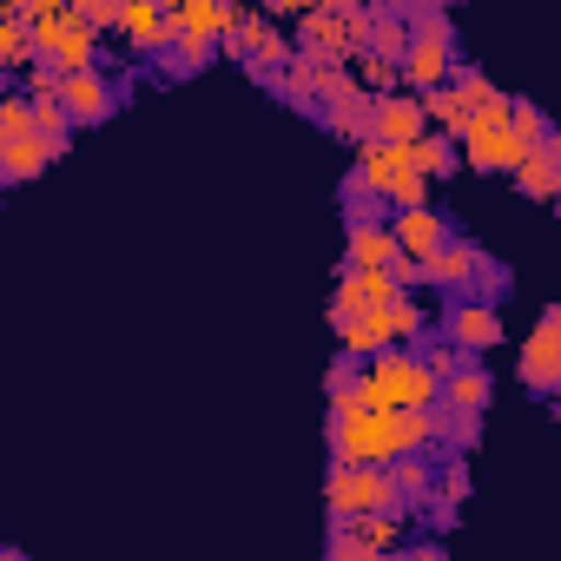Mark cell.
<instances>
[{
    "label": "cell",
    "instance_id": "cell-7",
    "mask_svg": "<svg viewBox=\"0 0 561 561\" xmlns=\"http://www.w3.org/2000/svg\"><path fill=\"white\" fill-rule=\"evenodd\" d=\"M410 27H416V41L403 54V87L430 93L456 73V27H449L443 8H423V0H410Z\"/></svg>",
    "mask_w": 561,
    "mask_h": 561
},
{
    "label": "cell",
    "instance_id": "cell-31",
    "mask_svg": "<svg viewBox=\"0 0 561 561\" xmlns=\"http://www.w3.org/2000/svg\"><path fill=\"white\" fill-rule=\"evenodd\" d=\"M515 126H522V133H528V146H535V139H548V133H554V126H548V113H541V106H528V100H515Z\"/></svg>",
    "mask_w": 561,
    "mask_h": 561
},
{
    "label": "cell",
    "instance_id": "cell-37",
    "mask_svg": "<svg viewBox=\"0 0 561 561\" xmlns=\"http://www.w3.org/2000/svg\"><path fill=\"white\" fill-rule=\"evenodd\" d=\"M554 211H561V198H554Z\"/></svg>",
    "mask_w": 561,
    "mask_h": 561
},
{
    "label": "cell",
    "instance_id": "cell-33",
    "mask_svg": "<svg viewBox=\"0 0 561 561\" xmlns=\"http://www.w3.org/2000/svg\"><path fill=\"white\" fill-rule=\"evenodd\" d=\"M264 14H311V8H324V0H257Z\"/></svg>",
    "mask_w": 561,
    "mask_h": 561
},
{
    "label": "cell",
    "instance_id": "cell-5",
    "mask_svg": "<svg viewBox=\"0 0 561 561\" xmlns=\"http://www.w3.org/2000/svg\"><path fill=\"white\" fill-rule=\"evenodd\" d=\"M324 508H331V522H357V515H410V502H403L390 462H331Z\"/></svg>",
    "mask_w": 561,
    "mask_h": 561
},
{
    "label": "cell",
    "instance_id": "cell-29",
    "mask_svg": "<svg viewBox=\"0 0 561 561\" xmlns=\"http://www.w3.org/2000/svg\"><path fill=\"white\" fill-rule=\"evenodd\" d=\"M351 67H357V80H364V87H377V93L403 87V60H383V54H370V47H364V54H357Z\"/></svg>",
    "mask_w": 561,
    "mask_h": 561
},
{
    "label": "cell",
    "instance_id": "cell-24",
    "mask_svg": "<svg viewBox=\"0 0 561 561\" xmlns=\"http://www.w3.org/2000/svg\"><path fill=\"white\" fill-rule=\"evenodd\" d=\"M390 469H397V489H403L410 515H423L430 495H436V469H430V456H403V462H390Z\"/></svg>",
    "mask_w": 561,
    "mask_h": 561
},
{
    "label": "cell",
    "instance_id": "cell-26",
    "mask_svg": "<svg viewBox=\"0 0 561 561\" xmlns=\"http://www.w3.org/2000/svg\"><path fill=\"white\" fill-rule=\"evenodd\" d=\"M416 159H423V172H430V179H449V172L462 165V146H456V133L430 126V133L416 139Z\"/></svg>",
    "mask_w": 561,
    "mask_h": 561
},
{
    "label": "cell",
    "instance_id": "cell-11",
    "mask_svg": "<svg viewBox=\"0 0 561 561\" xmlns=\"http://www.w3.org/2000/svg\"><path fill=\"white\" fill-rule=\"evenodd\" d=\"M410 298V285L397 277V264H344L337 291H331V318H357V311H383Z\"/></svg>",
    "mask_w": 561,
    "mask_h": 561
},
{
    "label": "cell",
    "instance_id": "cell-34",
    "mask_svg": "<svg viewBox=\"0 0 561 561\" xmlns=\"http://www.w3.org/2000/svg\"><path fill=\"white\" fill-rule=\"evenodd\" d=\"M179 8H185V0H165V14H179Z\"/></svg>",
    "mask_w": 561,
    "mask_h": 561
},
{
    "label": "cell",
    "instance_id": "cell-1",
    "mask_svg": "<svg viewBox=\"0 0 561 561\" xmlns=\"http://www.w3.org/2000/svg\"><path fill=\"white\" fill-rule=\"evenodd\" d=\"M443 403L397 410V403H331V462H403L443 436Z\"/></svg>",
    "mask_w": 561,
    "mask_h": 561
},
{
    "label": "cell",
    "instance_id": "cell-12",
    "mask_svg": "<svg viewBox=\"0 0 561 561\" xmlns=\"http://www.w3.org/2000/svg\"><path fill=\"white\" fill-rule=\"evenodd\" d=\"M443 337L462 344V351H495L502 344V305L482 298V291H449L443 298Z\"/></svg>",
    "mask_w": 561,
    "mask_h": 561
},
{
    "label": "cell",
    "instance_id": "cell-21",
    "mask_svg": "<svg viewBox=\"0 0 561 561\" xmlns=\"http://www.w3.org/2000/svg\"><path fill=\"white\" fill-rule=\"evenodd\" d=\"M264 34H271V21H264V8H238V21L225 27V41H218V47H225V54H231L238 67H251V54L264 47Z\"/></svg>",
    "mask_w": 561,
    "mask_h": 561
},
{
    "label": "cell",
    "instance_id": "cell-4",
    "mask_svg": "<svg viewBox=\"0 0 561 561\" xmlns=\"http://www.w3.org/2000/svg\"><path fill=\"white\" fill-rule=\"evenodd\" d=\"M456 146H462V165H476V172H515L522 152H528V133L515 126V100H508V93L482 100V106L456 126Z\"/></svg>",
    "mask_w": 561,
    "mask_h": 561
},
{
    "label": "cell",
    "instance_id": "cell-22",
    "mask_svg": "<svg viewBox=\"0 0 561 561\" xmlns=\"http://www.w3.org/2000/svg\"><path fill=\"white\" fill-rule=\"evenodd\" d=\"M211 47H218V41L192 34V27H185V21L172 14V47L159 54V67H165V73H192V67H205V60H211Z\"/></svg>",
    "mask_w": 561,
    "mask_h": 561
},
{
    "label": "cell",
    "instance_id": "cell-3",
    "mask_svg": "<svg viewBox=\"0 0 561 561\" xmlns=\"http://www.w3.org/2000/svg\"><path fill=\"white\" fill-rule=\"evenodd\" d=\"M331 403H397V410H430V403H443V377L430 370V357L390 344V351H370L364 370H357Z\"/></svg>",
    "mask_w": 561,
    "mask_h": 561
},
{
    "label": "cell",
    "instance_id": "cell-6",
    "mask_svg": "<svg viewBox=\"0 0 561 561\" xmlns=\"http://www.w3.org/2000/svg\"><path fill=\"white\" fill-rule=\"evenodd\" d=\"M54 159H60V152H54V139L41 133L27 87H14L8 100H0V179H8V185H34Z\"/></svg>",
    "mask_w": 561,
    "mask_h": 561
},
{
    "label": "cell",
    "instance_id": "cell-19",
    "mask_svg": "<svg viewBox=\"0 0 561 561\" xmlns=\"http://www.w3.org/2000/svg\"><path fill=\"white\" fill-rule=\"evenodd\" d=\"M403 244L390 231V218H351V244H344V264H397Z\"/></svg>",
    "mask_w": 561,
    "mask_h": 561
},
{
    "label": "cell",
    "instance_id": "cell-25",
    "mask_svg": "<svg viewBox=\"0 0 561 561\" xmlns=\"http://www.w3.org/2000/svg\"><path fill=\"white\" fill-rule=\"evenodd\" d=\"M469 495V462H462V449L443 462V476H436V495H430V515L436 522H456V502Z\"/></svg>",
    "mask_w": 561,
    "mask_h": 561
},
{
    "label": "cell",
    "instance_id": "cell-35",
    "mask_svg": "<svg viewBox=\"0 0 561 561\" xmlns=\"http://www.w3.org/2000/svg\"><path fill=\"white\" fill-rule=\"evenodd\" d=\"M423 8H449V0H423Z\"/></svg>",
    "mask_w": 561,
    "mask_h": 561
},
{
    "label": "cell",
    "instance_id": "cell-36",
    "mask_svg": "<svg viewBox=\"0 0 561 561\" xmlns=\"http://www.w3.org/2000/svg\"><path fill=\"white\" fill-rule=\"evenodd\" d=\"M554 410H561V383H554Z\"/></svg>",
    "mask_w": 561,
    "mask_h": 561
},
{
    "label": "cell",
    "instance_id": "cell-15",
    "mask_svg": "<svg viewBox=\"0 0 561 561\" xmlns=\"http://www.w3.org/2000/svg\"><path fill=\"white\" fill-rule=\"evenodd\" d=\"M113 34H126L133 54H165V47H172V14H165V0H119Z\"/></svg>",
    "mask_w": 561,
    "mask_h": 561
},
{
    "label": "cell",
    "instance_id": "cell-16",
    "mask_svg": "<svg viewBox=\"0 0 561 561\" xmlns=\"http://www.w3.org/2000/svg\"><path fill=\"white\" fill-rule=\"evenodd\" d=\"M60 100H67V113H73L80 126H100V119H113V106H119V93H113V80H106L100 67L60 73Z\"/></svg>",
    "mask_w": 561,
    "mask_h": 561
},
{
    "label": "cell",
    "instance_id": "cell-30",
    "mask_svg": "<svg viewBox=\"0 0 561 561\" xmlns=\"http://www.w3.org/2000/svg\"><path fill=\"white\" fill-rule=\"evenodd\" d=\"M449 87H456V93L469 100V113H476L482 100H495V93H502V87H495V80H489L482 67H456V73H449Z\"/></svg>",
    "mask_w": 561,
    "mask_h": 561
},
{
    "label": "cell",
    "instance_id": "cell-27",
    "mask_svg": "<svg viewBox=\"0 0 561 561\" xmlns=\"http://www.w3.org/2000/svg\"><path fill=\"white\" fill-rule=\"evenodd\" d=\"M410 41H416V27H403L390 8H383V14H370V41H364L370 54H383V60H403V54H410Z\"/></svg>",
    "mask_w": 561,
    "mask_h": 561
},
{
    "label": "cell",
    "instance_id": "cell-9",
    "mask_svg": "<svg viewBox=\"0 0 561 561\" xmlns=\"http://www.w3.org/2000/svg\"><path fill=\"white\" fill-rule=\"evenodd\" d=\"M331 331H337V344H344L351 357H370V351H390V344H403V337H423V305H416V298H397V305H383V311L331 318Z\"/></svg>",
    "mask_w": 561,
    "mask_h": 561
},
{
    "label": "cell",
    "instance_id": "cell-14",
    "mask_svg": "<svg viewBox=\"0 0 561 561\" xmlns=\"http://www.w3.org/2000/svg\"><path fill=\"white\" fill-rule=\"evenodd\" d=\"M423 133H430L423 93H377V106H370V139H383V146H416Z\"/></svg>",
    "mask_w": 561,
    "mask_h": 561
},
{
    "label": "cell",
    "instance_id": "cell-18",
    "mask_svg": "<svg viewBox=\"0 0 561 561\" xmlns=\"http://www.w3.org/2000/svg\"><path fill=\"white\" fill-rule=\"evenodd\" d=\"M390 231H397L403 257H430V251H443V244L456 238V225H449L443 211H430V205H403V211H390Z\"/></svg>",
    "mask_w": 561,
    "mask_h": 561
},
{
    "label": "cell",
    "instance_id": "cell-23",
    "mask_svg": "<svg viewBox=\"0 0 561 561\" xmlns=\"http://www.w3.org/2000/svg\"><path fill=\"white\" fill-rule=\"evenodd\" d=\"M179 21H185L192 34H205V41H225V27L238 21V0H185Z\"/></svg>",
    "mask_w": 561,
    "mask_h": 561
},
{
    "label": "cell",
    "instance_id": "cell-32",
    "mask_svg": "<svg viewBox=\"0 0 561 561\" xmlns=\"http://www.w3.org/2000/svg\"><path fill=\"white\" fill-rule=\"evenodd\" d=\"M469 357H476V351H462V344H449V337H443V344L430 351V370H436V377H449V370H462Z\"/></svg>",
    "mask_w": 561,
    "mask_h": 561
},
{
    "label": "cell",
    "instance_id": "cell-10",
    "mask_svg": "<svg viewBox=\"0 0 561 561\" xmlns=\"http://www.w3.org/2000/svg\"><path fill=\"white\" fill-rule=\"evenodd\" d=\"M476 277H482L489 291H502V285H508V271H502V264H489V251H482L476 238H449L443 251H430V257H423V285H430V291H443V298H449V291H476Z\"/></svg>",
    "mask_w": 561,
    "mask_h": 561
},
{
    "label": "cell",
    "instance_id": "cell-8",
    "mask_svg": "<svg viewBox=\"0 0 561 561\" xmlns=\"http://www.w3.org/2000/svg\"><path fill=\"white\" fill-rule=\"evenodd\" d=\"M100 27H106V21H93V14H80V8H47V14H34V47H41V60H54L60 73L100 67Z\"/></svg>",
    "mask_w": 561,
    "mask_h": 561
},
{
    "label": "cell",
    "instance_id": "cell-13",
    "mask_svg": "<svg viewBox=\"0 0 561 561\" xmlns=\"http://www.w3.org/2000/svg\"><path fill=\"white\" fill-rule=\"evenodd\" d=\"M515 377H522L528 390L554 397V383H561V305H548L541 324L528 331V344H522V357H515Z\"/></svg>",
    "mask_w": 561,
    "mask_h": 561
},
{
    "label": "cell",
    "instance_id": "cell-20",
    "mask_svg": "<svg viewBox=\"0 0 561 561\" xmlns=\"http://www.w3.org/2000/svg\"><path fill=\"white\" fill-rule=\"evenodd\" d=\"M443 410H456V416H482L489 410V370H482V357H469L462 370L443 377Z\"/></svg>",
    "mask_w": 561,
    "mask_h": 561
},
{
    "label": "cell",
    "instance_id": "cell-17",
    "mask_svg": "<svg viewBox=\"0 0 561 561\" xmlns=\"http://www.w3.org/2000/svg\"><path fill=\"white\" fill-rule=\"evenodd\" d=\"M515 192L535 198V205H554V198H561V133L535 139V146L522 152V165H515Z\"/></svg>",
    "mask_w": 561,
    "mask_h": 561
},
{
    "label": "cell",
    "instance_id": "cell-28",
    "mask_svg": "<svg viewBox=\"0 0 561 561\" xmlns=\"http://www.w3.org/2000/svg\"><path fill=\"white\" fill-rule=\"evenodd\" d=\"M423 106H430V126H443V133H456V126L469 119V100H462L449 80H443V87H430V93H423Z\"/></svg>",
    "mask_w": 561,
    "mask_h": 561
},
{
    "label": "cell",
    "instance_id": "cell-2",
    "mask_svg": "<svg viewBox=\"0 0 561 561\" xmlns=\"http://www.w3.org/2000/svg\"><path fill=\"white\" fill-rule=\"evenodd\" d=\"M351 192V218H383L403 211V205H430V172L416 159V146H383V139H364L357 146V165L344 179Z\"/></svg>",
    "mask_w": 561,
    "mask_h": 561
}]
</instances>
